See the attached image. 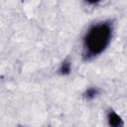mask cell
I'll use <instances>...</instances> for the list:
<instances>
[{"label":"cell","mask_w":127,"mask_h":127,"mask_svg":"<svg viewBox=\"0 0 127 127\" xmlns=\"http://www.w3.org/2000/svg\"><path fill=\"white\" fill-rule=\"evenodd\" d=\"M98 93H99V90H98L97 88L91 87V88H88V89L84 92V97H85L87 100H90V99H93Z\"/></svg>","instance_id":"4"},{"label":"cell","mask_w":127,"mask_h":127,"mask_svg":"<svg viewBox=\"0 0 127 127\" xmlns=\"http://www.w3.org/2000/svg\"><path fill=\"white\" fill-rule=\"evenodd\" d=\"M107 121L109 127H123V120L121 117L113 110H109L107 113Z\"/></svg>","instance_id":"2"},{"label":"cell","mask_w":127,"mask_h":127,"mask_svg":"<svg viewBox=\"0 0 127 127\" xmlns=\"http://www.w3.org/2000/svg\"><path fill=\"white\" fill-rule=\"evenodd\" d=\"M112 36V26L109 22L93 25L83 38V57L94 58L100 55L109 45Z\"/></svg>","instance_id":"1"},{"label":"cell","mask_w":127,"mask_h":127,"mask_svg":"<svg viewBox=\"0 0 127 127\" xmlns=\"http://www.w3.org/2000/svg\"><path fill=\"white\" fill-rule=\"evenodd\" d=\"M70 68H71V64H70V62L69 61H64L61 67H60V73L63 74V75H65V74H68L70 72Z\"/></svg>","instance_id":"3"}]
</instances>
